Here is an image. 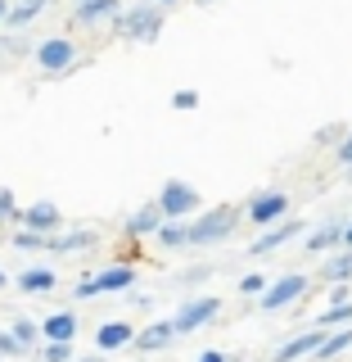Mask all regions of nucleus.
Returning a JSON list of instances; mask_svg holds the SVG:
<instances>
[{
    "label": "nucleus",
    "mask_w": 352,
    "mask_h": 362,
    "mask_svg": "<svg viewBox=\"0 0 352 362\" xmlns=\"http://www.w3.org/2000/svg\"><path fill=\"white\" fill-rule=\"evenodd\" d=\"M195 362H231V358H226V354H221V349H203V354H199Z\"/></svg>",
    "instance_id": "nucleus-37"
},
{
    "label": "nucleus",
    "mask_w": 352,
    "mask_h": 362,
    "mask_svg": "<svg viewBox=\"0 0 352 362\" xmlns=\"http://www.w3.org/2000/svg\"><path fill=\"white\" fill-rule=\"evenodd\" d=\"M73 299H99V286H95V276H82V281H77V286H73Z\"/></svg>",
    "instance_id": "nucleus-33"
},
{
    "label": "nucleus",
    "mask_w": 352,
    "mask_h": 362,
    "mask_svg": "<svg viewBox=\"0 0 352 362\" xmlns=\"http://www.w3.org/2000/svg\"><path fill=\"white\" fill-rule=\"evenodd\" d=\"M334 158H339L344 168H352V132H348V141H344V145H334Z\"/></svg>",
    "instance_id": "nucleus-35"
},
{
    "label": "nucleus",
    "mask_w": 352,
    "mask_h": 362,
    "mask_svg": "<svg viewBox=\"0 0 352 362\" xmlns=\"http://www.w3.org/2000/svg\"><path fill=\"white\" fill-rule=\"evenodd\" d=\"M99 245V231H59V235H50L45 240V254H86V249H95Z\"/></svg>",
    "instance_id": "nucleus-15"
},
{
    "label": "nucleus",
    "mask_w": 352,
    "mask_h": 362,
    "mask_svg": "<svg viewBox=\"0 0 352 362\" xmlns=\"http://www.w3.org/2000/svg\"><path fill=\"white\" fill-rule=\"evenodd\" d=\"M267 290H271V281L262 276V272H248V276L240 281V294H244V299H262Z\"/></svg>",
    "instance_id": "nucleus-27"
},
{
    "label": "nucleus",
    "mask_w": 352,
    "mask_h": 362,
    "mask_svg": "<svg viewBox=\"0 0 352 362\" xmlns=\"http://www.w3.org/2000/svg\"><path fill=\"white\" fill-rule=\"evenodd\" d=\"M352 322V303H334V308H325L321 317H316V326H325V331H334V326Z\"/></svg>",
    "instance_id": "nucleus-25"
},
{
    "label": "nucleus",
    "mask_w": 352,
    "mask_h": 362,
    "mask_svg": "<svg viewBox=\"0 0 352 362\" xmlns=\"http://www.w3.org/2000/svg\"><path fill=\"white\" fill-rule=\"evenodd\" d=\"M9 331H14V335L23 339V349H28V354H37V349L45 344L41 322H32V317H14V322H9Z\"/></svg>",
    "instance_id": "nucleus-22"
},
{
    "label": "nucleus",
    "mask_w": 352,
    "mask_h": 362,
    "mask_svg": "<svg viewBox=\"0 0 352 362\" xmlns=\"http://www.w3.org/2000/svg\"><path fill=\"white\" fill-rule=\"evenodd\" d=\"M344 218H330V222H321L316 231H308V240H303V249L308 254H330V249H344Z\"/></svg>",
    "instance_id": "nucleus-12"
},
{
    "label": "nucleus",
    "mask_w": 352,
    "mask_h": 362,
    "mask_svg": "<svg viewBox=\"0 0 352 362\" xmlns=\"http://www.w3.org/2000/svg\"><path fill=\"white\" fill-rule=\"evenodd\" d=\"M5 286H9V276H5V272H0V290H5Z\"/></svg>",
    "instance_id": "nucleus-42"
},
{
    "label": "nucleus",
    "mask_w": 352,
    "mask_h": 362,
    "mask_svg": "<svg viewBox=\"0 0 352 362\" xmlns=\"http://www.w3.org/2000/svg\"><path fill=\"white\" fill-rule=\"evenodd\" d=\"M217 313H221V299H217V294H195V299H186V303L176 308L172 326H176V335H195V331H203V326H208Z\"/></svg>",
    "instance_id": "nucleus-5"
},
{
    "label": "nucleus",
    "mask_w": 352,
    "mask_h": 362,
    "mask_svg": "<svg viewBox=\"0 0 352 362\" xmlns=\"http://www.w3.org/2000/svg\"><path fill=\"white\" fill-rule=\"evenodd\" d=\"M14 286L23 294H54V286H59V276H54V267H23L14 276Z\"/></svg>",
    "instance_id": "nucleus-18"
},
{
    "label": "nucleus",
    "mask_w": 352,
    "mask_h": 362,
    "mask_svg": "<svg viewBox=\"0 0 352 362\" xmlns=\"http://www.w3.org/2000/svg\"><path fill=\"white\" fill-rule=\"evenodd\" d=\"M9 9H14V5H9V0H0V28H5V18H9Z\"/></svg>",
    "instance_id": "nucleus-38"
},
{
    "label": "nucleus",
    "mask_w": 352,
    "mask_h": 362,
    "mask_svg": "<svg viewBox=\"0 0 352 362\" xmlns=\"http://www.w3.org/2000/svg\"><path fill=\"white\" fill-rule=\"evenodd\" d=\"M0 362H5V358H0Z\"/></svg>",
    "instance_id": "nucleus-46"
},
{
    "label": "nucleus",
    "mask_w": 352,
    "mask_h": 362,
    "mask_svg": "<svg viewBox=\"0 0 352 362\" xmlns=\"http://www.w3.org/2000/svg\"><path fill=\"white\" fill-rule=\"evenodd\" d=\"M289 213V195L285 190H257L253 199L244 204V222H253V226H280V218Z\"/></svg>",
    "instance_id": "nucleus-6"
},
{
    "label": "nucleus",
    "mask_w": 352,
    "mask_h": 362,
    "mask_svg": "<svg viewBox=\"0 0 352 362\" xmlns=\"http://www.w3.org/2000/svg\"><path fill=\"white\" fill-rule=\"evenodd\" d=\"M77 5H86V0H77Z\"/></svg>",
    "instance_id": "nucleus-45"
},
{
    "label": "nucleus",
    "mask_w": 352,
    "mask_h": 362,
    "mask_svg": "<svg viewBox=\"0 0 352 362\" xmlns=\"http://www.w3.org/2000/svg\"><path fill=\"white\" fill-rule=\"evenodd\" d=\"M95 286H99V294H122V290L135 286V267L131 263H109V267L95 272Z\"/></svg>",
    "instance_id": "nucleus-16"
},
{
    "label": "nucleus",
    "mask_w": 352,
    "mask_h": 362,
    "mask_svg": "<svg viewBox=\"0 0 352 362\" xmlns=\"http://www.w3.org/2000/svg\"><path fill=\"white\" fill-rule=\"evenodd\" d=\"M334 303H352V286H330V308Z\"/></svg>",
    "instance_id": "nucleus-36"
},
{
    "label": "nucleus",
    "mask_w": 352,
    "mask_h": 362,
    "mask_svg": "<svg viewBox=\"0 0 352 362\" xmlns=\"http://www.w3.org/2000/svg\"><path fill=\"white\" fill-rule=\"evenodd\" d=\"M77 331H82V317L68 313V308H63V313H50V317L41 322V335L50 339V344H73Z\"/></svg>",
    "instance_id": "nucleus-14"
},
{
    "label": "nucleus",
    "mask_w": 352,
    "mask_h": 362,
    "mask_svg": "<svg viewBox=\"0 0 352 362\" xmlns=\"http://www.w3.org/2000/svg\"><path fill=\"white\" fill-rule=\"evenodd\" d=\"M0 222H18V199L9 186H0Z\"/></svg>",
    "instance_id": "nucleus-30"
},
{
    "label": "nucleus",
    "mask_w": 352,
    "mask_h": 362,
    "mask_svg": "<svg viewBox=\"0 0 352 362\" xmlns=\"http://www.w3.org/2000/svg\"><path fill=\"white\" fill-rule=\"evenodd\" d=\"M163 226H167V213L158 209V199H150V204H140V209L127 218V235H135V240H140V235H158Z\"/></svg>",
    "instance_id": "nucleus-13"
},
{
    "label": "nucleus",
    "mask_w": 352,
    "mask_h": 362,
    "mask_svg": "<svg viewBox=\"0 0 352 362\" xmlns=\"http://www.w3.org/2000/svg\"><path fill=\"white\" fill-rule=\"evenodd\" d=\"M172 109H181V113L199 109V90H195V86H181V90H172Z\"/></svg>",
    "instance_id": "nucleus-29"
},
{
    "label": "nucleus",
    "mask_w": 352,
    "mask_h": 362,
    "mask_svg": "<svg viewBox=\"0 0 352 362\" xmlns=\"http://www.w3.org/2000/svg\"><path fill=\"white\" fill-rule=\"evenodd\" d=\"M0 358H28V349L14 331H0Z\"/></svg>",
    "instance_id": "nucleus-28"
},
{
    "label": "nucleus",
    "mask_w": 352,
    "mask_h": 362,
    "mask_svg": "<svg viewBox=\"0 0 352 362\" xmlns=\"http://www.w3.org/2000/svg\"><path fill=\"white\" fill-rule=\"evenodd\" d=\"M330 141H339V145L348 141V132L339 127V122H330V127H321V132H316V145H330Z\"/></svg>",
    "instance_id": "nucleus-34"
},
{
    "label": "nucleus",
    "mask_w": 352,
    "mask_h": 362,
    "mask_svg": "<svg viewBox=\"0 0 352 362\" xmlns=\"http://www.w3.org/2000/svg\"><path fill=\"white\" fill-rule=\"evenodd\" d=\"M352 349V326H344V331H330L325 335V344L316 349V358L312 362H330V358H339V354H348Z\"/></svg>",
    "instance_id": "nucleus-21"
},
{
    "label": "nucleus",
    "mask_w": 352,
    "mask_h": 362,
    "mask_svg": "<svg viewBox=\"0 0 352 362\" xmlns=\"http://www.w3.org/2000/svg\"><path fill=\"white\" fill-rule=\"evenodd\" d=\"M163 5H154V0H140V5H127L118 18H113V32H118L122 41H158V32H163Z\"/></svg>",
    "instance_id": "nucleus-1"
},
{
    "label": "nucleus",
    "mask_w": 352,
    "mask_h": 362,
    "mask_svg": "<svg viewBox=\"0 0 352 362\" xmlns=\"http://www.w3.org/2000/svg\"><path fill=\"white\" fill-rule=\"evenodd\" d=\"M195 5H212V0H195Z\"/></svg>",
    "instance_id": "nucleus-43"
},
{
    "label": "nucleus",
    "mask_w": 352,
    "mask_h": 362,
    "mask_svg": "<svg viewBox=\"0 0 352 362\" xmlns=\"http://www.w3.org/2000/svg\"><path fill=\"white\" fill-rule=\"evenodd\" d=\"M212 272H217V267H212V263H199V267H190V272H181V286H203V281H208V276H212Z\"/></svg>",
    "instance_id": "nucleus-31"
},
{
    "label": "nucleus",
    "mask_w": 352,
    "mask_h": 362,
    "mask_svg": "<svg viewBox=\"0 0 352 362\" xmlns=\"http://www.w3.org/2000/svg\"><path fill=\"white\" fill-rule=\"evenodd\" d=\"M32 54H37V64H41L45 77H68V73H77V68L86 64V54L77 50L73 37H45Z\"/></svg>",
    "instance_id": "nucleus-3"
},
{
    "label": "nucleus",
    "mask_w": 352,
    "mask_h": 362,
    "mask_svg": "<svg viewBox=\"0 0 352 362\" xmlns=\"http://www.w3.org/2000/svg\"><path fill=\"white\" fill-rule=\"evenodd\" d=\"M118 14H122L118 0H86V5H73V23H82V28L104 23V18H118Z\"/></svg>",
    "instance_id": "nucleus-19"
},
{
    "label": "nucleus",
    "mask_w": 352,
    "mask_h": 362,
    "mask_svg": "<svg viewBox=\"0 0 352 362\" xmlns=\"http://www.w3.org/2000/svg\"><path fill=\"white\" fill-rule=\"evenodd\" d=\"M135 326L131 322H104V326H95V354H122V349H131L135 344Z\"/></svg>",
    "instance_id": "nucleus-11"
},
{
    "label": "nucleus",
    "mask_w": 352,
    "mask_h": 362,
    "mask_svg": "<svg viewBox=\"0 0 352 362\" xmlns=\"http://www.w3.org/2000/svg\"><path fill=\"white\" fill-rule=\"evenodd\" d=\"M154 240L163 245V249H186V245H190V222H167L163 231L154 235Z\"/></svg>",
    "instance_id": "nucleus-24"
},
{
    "label": "nucleus",
    "mask_w": 352,
    "mask_h": 362,
    "mask_svg": "<svg viewBox=\"0 0 352 362\" xmlns=\"http://www.w3.org/2000/svg\"><path fill=\"white\" fill-rule=\"evenodd\" d=\"M172 339H176V326L172 322H150V326H140V335H135L131 349H140V354H163Z\"/></svg>",
    "instance_id": "nucleus-17"
},
{
    "label": "nucleus",
    "mask_w": 352,
    "mask_h": 362,
    "mask_svg": "<svg viewBox=\"0 0 352 362\" xmlns=\"http://www.w3.org/2000/svg\"><path fill=\"white\" fill-rule=\"evenodd\" d=\"M244 222V209H235V204H217V209H208L203 218H190V245H221L235 235V226Z\"/></svg>",
    "instance_id": "nucleus-2"
},
{
    "label": "nucleus",
    "mask_w": 352,
    "mask_h": 362,
    "mask_svg": "<svg viewBox=\"0 0 352 362\" xmlns=\"http://www.w3.org/2000/svg\"><path fill=\"white\" fill-rule=\"evenodd\" d=\"M316 276H321L325 286H352V249H344V254H334V258H325Z\"/></svg>",
    "instance_id": "nucleus-20"
},
{
    "label": "nucleus",
    "mask_w": 352,
    "mask_h": 362,
    "mask_svg": "<svg viewBox=\"0 0 352 362\" xmlns=\"http://www.w3.org/2000/svg\"><path fill=\"white\" fill-rule=\"evenodd\" d=\"M45 240H50V235H37V231H14V249H45Z\"/></svg>",
    "instance_id": "nucleus-32"
},
{
    "label": "nucleus",
    "mask_w": 352,
    "mask_h": 362,
    "mask_svg": "<svg viewBox=\"0 0 352 362\" xmlns=\"http://www.w3.org/2000/svg\"><path fill=\"white\" fill-rule=\"evenodd\" d=\"M325 326H312V331H303V335H293V339H285V344L276 349V358L271 362H298V358H316V349L325 344Z\"/></svg>",
    "instance_id": "nucleus-10"
},
{
    "label": "nucleus",
    "mask_w": 352,
    "mask_h": 362,
    "mask_svg": "<svg viewBox=\"0 0 352 362\" xmlns=\"http://www.w3.org/2000/svg\"><path fill=\"white\" fill-rule=\"evenodd\" d=\"M154 5H163V9H172V5H181V0H154Z\"/></svg>",
    "instance_id": "nucleus-41"
},
{
    "label": "nucleus",
    "mask_w": 352,
    "mask_h": 362,
    "mask_svg": "<svg viewBox=\"0 0 352 362\" xmlns=\"http://www.w3.org/2000/svg\"><path fill=\"white\" fill-rule=\"evenodd\" d=\"M158 209L167 213V222H190L199 213V190L190 186V181H163V190H158Z\"/></svg>",
    "instance_id": "nucleus-4"
},
{
    "label": "nucleus",
    "mask_w": 352,
    "mask_h": 362,
    "mask_svg": "<svg viewBox=\"0 0 352 362\" xmlns=\"http://www.w3.org/2000/svg\"><path fill=\"white\" fill-rule=\"evenodd\" d=\"M14 226H23V231H37V235H59L63 213H59V204L37 199V204H28V209H18V222Z\"/></svg>",
    "instance_id": "nucleus-9"
},
{
    "label": "nucleus",
    "mask_w": 352,
    "mask_h": 362,
    "mask_svg": "<svg viewBox=\"0 0 352 362\" xmlns=\"http://www.w3.org/2000/svg\"><path fill=\"white\" fill-rule=\"evenodd\" d=\"M344 249H352V222L344 226Z\"/></svg>",
    "instance_id": "nucleus-40"
},
{
    "label": "nucleus",
    "mask_w": 352,
    "mask_h": 362,
    "mask_svg": "<svg viewBox=\"0 0 352 362\" xmlns=\"http://www.w3.org/2000/svg\"><path fill=\"white\" fill-rule=\"evenodd\" d=\"M77 362H109V354H86V358H77Z\"/></svg>",
    "instance_id": "nucleus-39"
},
{
    "label": "nucleus",
    "mask_w": 352,
    "mask_h": 362,
    "mask_svg": "<svg viewBox=\"0 0 352 362\" xmlns=\"http://www.w3.org/2000/svg\"><path fill=\"white\" fill-rule=\"evenodd\" d=\"M303 231H308V222H303V218H285L280 226H267V231L257 235V240L248 245L244 254H248V258H267V254H276V249H285L289 240H298Z\"/></svg>",
    "instance_id": "nucleus-8"
},
{
    "label": "nucleus",
    "mask_w": 352,
    "mask_h": 362,
    "mask_svg": "<svg viewBox=\"0 0 352 362\" xmlns=\"http://www.w3.org/2000/svg\"><path fill=\"white\" fill-rule=\"evenodd\" d=\"M37 358H41V362H77L73 344H50V339H45V344L37 349Z\"/></svg>",
    "instance_id": "nucleus-26"
},
{
    "label": "nucleus",
    "mask_w": 352,
    "mask_h": 362,
    "mask_svg": "<svg viewBox=\"0 0 352 362\" xmlns=\"http://www.w3.org/2000/svg\"><path fill=\"white\" fill-rule=\"evenodd\" d=\"M28 50H37L23 32H0V64L5 59H18V54H28Z\"/></svg>",
    "instance_id": "nucleus-23"
},
{
    "label": "nucleus",
    "mask_w": 352,
    "mask_h": 362,
    "mask_svg": "<svg viewBox=\"0 0 352 362\" xmlns=\"http://www.w3.org/2000/svg\"><path fill=\"white\" fill-rule=\"evenodd\" d=\"M308 286H312V281L303 276V272H285L280 281H271V290L257 299V308H262V313H280V308H289V303H298L303 294H308Z\"/></svg>",
    "instance_id": "nucleus-7"
},
{
    "label": "nucleus",
    "mask_w": 352,
    "mask_h": 362,
    "mask_svg": "<svg viewBox=\"0 0 352 362\" xmlns=\"http://www.w3.org/2000/svg\"><path fill=\"white\" fill-rule=\"evenodd\" d=\"M231 362H248V358H231Z\"/></svg>",
    "instance_id": "nucleus-44"
}]
</instances>
